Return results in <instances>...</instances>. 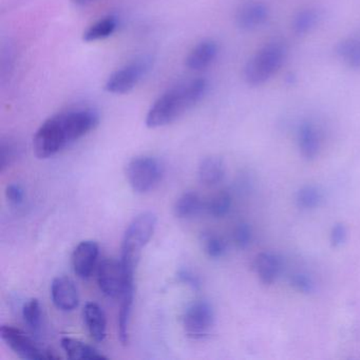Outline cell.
Returning <instances> with one entry per match:
<instances>
[{
  "instance_id": "obj_1",
  "label": "cell",
  "mask_w": 360,
  "mask_h": 360,
  "mask_svg": "<svg viewBox=\"0 0 360 360\" xmlns=\"http://www.w3.org/2000/svg\"><path fill=\"white\" fill-rule=\"evenodd\" d=\"M100 115L92 108H77L58 113L46 120L33 138L39 159H49L63 149L96 129Z\"/></svg>"
},
{
  "instance_id": "obj_8",
  "label": "cell",
  "mask_w": 360,
  "mask_h": 360,
  "mask_svg": "<svg viewBox=\"0 0 360 360\" xmlns=\"http://www.w3.org/2000/svg\"><path fill=\"white\" fill-rule=\"evenodd\" d=\"M185 333L193 339H203L210 334L214 324V311L208 301L191 303L183 317Z\"/></svg>"
},
{
  "instance_id": "obj_16",
  "label": "cell",
  "mask_w": 360,
  "mask_h": 360,
  "mask_svg": "<svg viewBox=\"0 0 360 360\" xmlns=\"http://www.w3.org/2000/svg\"><path fill=\"white\" fill-rule=\"evenodd\" d=\"M298 144L301 155L304 159L314 160L319 155V134L311 122H303L299 127Z\"/></svg>"
},
{
  "instance_id": "obj_15",
  "label": "cell",
  "mask_w": 360,
  "mask_h": 360,
  "mask_svg": "<svg viewBox=\"0 0 360 360\" xmlns=\"http://www.w3.org/2000/svg\"><path fill=\"white\" fill-rule=\"evenodd\" d=\"M281 259L273 252H261L255 259V269L263 284H273L281 273Z\"/></svg>"
},
{
  "instance_id": "obj_3",
  "label": "cell",
  "mask_w": 360,
  "mask_h": 360,
  "mask_svg": "<svg viewBox=\"0 0 360 360\" xmlns=\"http://www.w3.org/2000/svg\"><path fill=\"white\" fill-rule=\"evenodd\" d=\"M157 223L155 212H144L128 225L122 241L121 262L124 269L136 271L141 252L153 238Z\"/></svg>"
},
{
  "instance_id": "obj_29",
  "label": "cell",
  "mask_w": 360,
  "mask_h": 360,
  "mask_svg": "<svg viewBox=\"0 0 360 360\" xmlns=\"http://www.w3.org/2000/svg\"><path fill=\"white\" fill-rule=\"evenodd\" d=\"M0 149H1L0 151V170L4 172L15 160L16 148L13 143L3 141Z\"/></svg>"
},
{
  "instance_id": "obj_10",
  "label": "cell",
  "mask_w": 360,
  "mask_h": 360,
  "mask_svg": "<svg viewBox=\"0 0 360 360\" xmlns=\"http://www.w3.org/2000/svg\"><path fill=\"white\" fill-rule=\"evenodd\" d=\"M100 248L96 241L86 240L81 242L73 250L72 267L75 275L82 279H87L91 276L98 262Z\"/></svg>"
},
{
  "instance_id": "obj_14",
  "label": "cell",
  "mask_w": 360,
  "mask_h": 360,
  "mask_svg": "<svg viewBox=\"0 0 360 360\" xmlns=\"http://www.w3.org/2000/svg\"><path fill=\"white\" fill-rule=\"evenodd\" d=\"M84 320L90 336L94 340L104 341L107 335V320L104 309L96 302H88L84 307Z\"/></svg>"
},
{
  "instance_id": "obj_2",
  "label": "cell",
  "mask_w": 360,
  "mask_h": 360,
  "mask_svg": "<svg viewBox=\"0 0 360 360\" xmlns=\"http://www.w3.org/2000/svg\"><path fill=\"white\" fill-rule=\"evenodd\" d=\"M207 89V81L197 79L167 90L149 109L146 115L147 127L160 128L174 123L193 108L204 98Z\"/></svg>"
},
{
  "instance_id": "obj_27",
  "label": "cell",
  "mask_w": 360,
  "mask_h": 360,
  "mask_svg": "<svg viewBox=\"0 0 360 360\" xmlns=\"http://www.w3.org/2000/svg\"><path fill=\"white\" fill-rule=\"evenodd\" d=\"M290 283L294 288V290L302 292V294H311L315 290V283H314L313 279L307 274H292L290 278Z\"/></svg>"
},
{
  "instance_id": "obj_20",
  "label": "cell",
  "mask_w": 360,
  "mask_h": 360,
  "mask_svg": "<svg viewBox=\"0 0 360 360\" xmlns=\"http://www.w3.org/2000/svg\"><path fill=\"white\" fill-rule=\"evenodd\" d=\"M117 28V18L113 15L107 16L94 22L84 32L83 39L86 43L103 41L108 39Z\"/></svg>"
},
{
  "instance_id": "obj_26",
  "label": "cell",
  "mask_w": 360,
  "mask_h": 360,
  "mask_svg": "<svg viewBox=\"0 0 360 360\" xmlns=\"http://www.w3.org/2000/svg\"><path fill=\"white\" fill-rule=\"evenodd\" d=\"M203 248L208 257L212 259L222 258L227 252V244L222 238L212 233L204 235Z\"/></svg>"
},
{
  "instance_id": "obj_4",
  "label": "cell",
  "mask_w": 360,
  "mask_h": 360,
  "mask_svg": "<svg viewBox=\"0 0 360 360\" xmlns=\"http://www.w3.org/2000/svg\"><path fill=\"white\" fill-rule=\"evenodd\" d=\"M288 49L283 43L271 41L263 46L248 60L244 69V79L250 86H260L269 82L283 66Z\"/></svg>"
},
{
  "instance_id": "obj_7",
  "label": "cell",
  "mask_w": 360,
  "mask_h": 360,
  "mask_svg": "<svg viewBox=\"0 0 360 360\" xmlns=\"http://www.w3.org/2000/svg\"><path fill=\"white\" fill-rule=\"evenodd\" d=\"M151 60L147 58L134 60L113 72L105 84L109 94H125L131 91L150 69Z\"/></svg>"
},
{
  "instance_id": "obj_12",
  "label": "cell",
  "mask_w": 360,
  "mask_h": 360,
  "mask_svg": "<svg viewBox=\"0 0 360 360\" xmlns=\"http://www.w3.org/2000/svg\"><path fill=\"white\" fill-rule=\"evenodd\" d=\"M269 16V10L265 4L248 1L238 9L236 22L242 30H256L267 22Z\"/></svg>"
},
{
  "instance_id": "obj_31",
  "label": "cell",
  "mask_w": 360,
  "mask_h": 360,
  "mask_svg": "<svg viewBox=\"0 0 360 360\" xmlns=\"http://www.w3.org/2000/svg\"><path fill=\"white\" fill-rule=\"evenodd\" d=\"M178 279L182 283L193 288V290H199L201 288V280H200L199 276L195 275L191 269H181L178 271Z\"/></svg>"
},
{
  "instance_id": "obj_9",
  "label": "cell",
  "mask_w": 360,
  "mask_h": 360,
  "mask_svg": "<svg viewBox=\"0 0 360 360\" xmlns=\"http://www.w3.org/2000/svg\"><path fill=\"white\" fill-rule=\"evenodd\" d=\"M98 284L105 296L121 298L125 284L123 265L117 259H104L98 265Z\"/></svg>"
},
{
  "instance_id": "obj_24",
  "label": "cell",
  "mask_w": 360,
  "mask_h": 360,
  "mask_svg": "<svg viewBox=\"0 0 360 360\" xmlns=\"http://www.w3.org/2000/svg\"><path fill=\"white\" fill-rule=\"evenodd\" d=\"M231 207V197L229 193H220L210 201L206 202V212L214 218H223L229 214Z\"/></svg>"
},
{
  "instance_id": "obj_25",
  "label": "cell",
  "mask_w": 360,
  "mask_h": 360,
  "mask_svg": "<svg viewBox=\"0 0 360 360\" xmlns=\"http://www.w3.org/2000/svg\"><path fill=\"white\" fill-rule=\"evenodd\" d=\"M22 318L31 330H39L41 324V307L37 299H30L22 307Z\"/></svg>"
},
{
  "instance_id": "obj_19",
  "label": "cell",
  "mask_w": 360,
  "mask_h": 360,
  "mask_svg": "<svg viewBox=\"0 0 360 360\" xmlns=\"http://www.w3.org/2000/svg\"><path fill=\"white\" fill-rule=\"evenodd\" d=\"M62 347L69 359L72 360H106L107 357L91 345H86L77 339L64 337Z\"/></svg>"
},
{
  "instance_id": "obj_13",
  "label": "cell",
  "mask_w": 360,
  "mask_h": 360,
  "mask_svg": "<svg viewBox=\"0 0 360 360\" xmlns=\"http://www.w3.org/2000/svg\"><path fill=\"white\" fill-rule=\"evenodd\" d=\"M218 44L206 39L198 44L186 58V66L191 71H202L208 68L218 56Z\"/></svg>"
},
{
  "instance_id": "obj_11",
  "label": "cell",
  "mask_w": 360,
  "mask_h": 360,
  "mask_svg": "<svg viewBox=\"0 0 360 360\" xmlns=\"http://www.w3.org/2000/svg\"><path fill=\"white\" fill-rule=\"evenodd\" d=\"M51 297L54 305L60 311H72L79 307V290L70 278H56L51 284Z\"/></svg>"
},
{
  "instance_id": "obj_30",
  "label": "cell",
  "mask_w": 360,
  "mask_h": 360,
  "mask_svg": "<svg viewBox=\"0 0 360 360\" xmlns=\"http://www.w3.org/2000/svg\"><path fill=\"white\" fill-rule=\"evenodd\" d=\"M6 198L12 205L20 206L25 202L26 193L20 184H10L6 188Z\"/></svg>"
},
{
  "instance_id": "obj_32",
  "label": "cell",
  "mask_w": 360,
  "mask_h": 360,
  "mask_svg": "<svg viewBox=\"0 0 360 360\" xmlns=\"http://www.w3.org/2000/svg\"><path fill=\"white\" fill-rule=\"evenodd\" d=\"M347 237V229L345 224L342 223H337L333 226L332 231H330V244L334 248L342 245L345 243Z\"/></svg>"
},
{
  "instance_id": "obj_21",
  "label": "cell",
  "mask_w": 360,
  "mask_h": 360,
  "mask_svg": "<svg viewBox=\"0 0 360 360\" xmlns=\"http://www.w3.org/2000/svg\"><path fill=\"white\" fill-rule=\"evenodd\" d=\"M337 54L347 67L360 70V37H347L337 45Z\"/></svg>"
},
{
  "instance_id": "obj_5",
  "label": "cell",
  "mask_w": 360,
  "mask_h": 360,
  "mask_svg": "<svg viewBox=\"0 0 360 360\" xmlns=\"http://www.w3.org/2000/svg\"><path fill=\"white\" fill-rule=\"evenodd\" d=\"M163 174L161 162L149 155L134 158L126 167L128 183L138 193H146L155 189L161 182Z\"/></svg>"
},
{
  "instance_id": "obj_23",
  "label": "cell",
  "mask_w": 360,
  "mask_h": 360,
  "mask_svg": "<svg viewBox=\"0 0 360 360\" xmlns=\"http://www.w3.org/2000/svg\"><path fill=\"white\" fill-rule=\"evenodd\" d=\"M323 195L317 186L307 185L299 189L296 195V202L301 210H314L321 204Z\"/></svg>"
},
{
  "instance_id": "obj_33",
  "label": "cell",
  "mask_w": 360,
  "mask_h": 360,
  "mask_svg": "<svg viewBox=\"0 0 360 360\" xmlns=\"http://www.w3.org/2000/svg\"><path fill=\"white\" fill-rule=\"evenodd\" d=\"M72 1L77 6H87L94 3L96 0H72Z\"/></svg>"
},
{
  "instance_id": "obj_22",
  "label": "cell",
  "mask_w": 360,
  "mask_h": 360,
  "mask_svg": "<svg viewBox=\"0 0 360 360\" xmlns=\"http://www.w3.org/2000/svg\"><path fill=\"white\" fill-rule=\"evenodd\" d=\"M320 20V13L315 8L307 7L300 10L295 15L292 28L297 35H305L317 27Z\"/></svg>"
},
{
  "instance_id": "obj_28",
  "label": "cell",
  "mask_w": 360,
  "mask_h": 360,
  "mask_svg": "<svg viewBox=\"0 0 360 360\" xmlns=\"http://www.w3.org/2000/svg\"><path fill=\"white\" fill-rule=\"evenodd\" d=\"M252 239V231L248 223H239L233 231V241L236 245L241 250H245L250 246Z\"/></svg>"
},
{
  "instance_id": "obj_17",
  "label": "cell",
  "mask_w": 360,
  "mask_h": 360,
  "mask_svg": "<svg viewBox=\"0 0 360 360\" xmlns=\"http://www.w3.org/2000/svg\"><path fill=\"white\" fill-rule=\"evenodd\" d=\"M174 214L180 219H191L206 212V202L195 191H186L176 200Z\"/></svg>"
},
{
  "instance_id": "obj_18",
  "label": "cell",
  "mask_w": 360,
  "mask_h": 360,
  "mask_svg": "<svg viewBox=\"0 0 360 360\" xmlns=\"http://www.w3.org/2000/svg\"><path fill=\"white\" fill-rule=\"evenodd\" d=\"M225 164L219 157H207L202 160L198 169V176L202 184L216 186L224 179Z\"/></svg>"
},
{
  "instance_id": "obj_6",
  "label": "cell",
  "mask_w": 360,
  "mask_h": 360,
  "mask_svg": "<svg viewBox=\"0 0 360 360\" xmlns=\"http://www.w3.org/2000/svg\"><path fill=\"white\" fill-rule=\"evenodd\" d=\"M0 336L4 342L20 358L30 360H58L60 356L56 352L41 347L20 328L12 326H3Z\"/></svg>"
}]
</instances>
